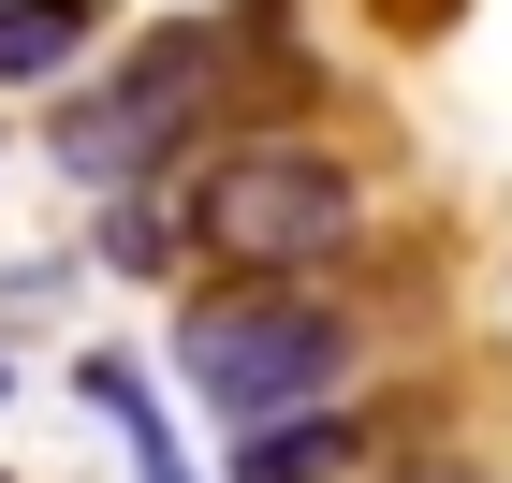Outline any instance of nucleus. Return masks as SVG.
Listing matches in <instances>:
<instances>
[{
	"label": "nucleus",
	"instance_id": "1",
	"mask_svg": "<svg viewBox=\"0 0 512 483\" xmlns=\"http://www.w3.org/2000/svg\"><path fill=\"white\" fill-rule=\"evenodd\" d=\"M352 235H366V176L337 147H308V132H235V147L176 191V249H205V264L249 279V293H293Z\"/></svg>",
	"mask_w": 512,
	"mask_h": 483
},
{
	"label": "nucleus",
	"instance_id": "2",
	"mask_svg": "<svg viewBox=\"0 0 512 483\" xmlns=\"http://www.w3.org/2000/svg\"><path fill=\"white\" fill-rule=\"evenodd\" d=\"M366 322L337 293H220V308L176 322V381L205 410H235V425H278V410H337L352 381Z\"/></svg>",
	"mask_w": 512,
	"mask_h": 483
},
{
	"label": "nucleus",
	"instance_id": "3",
	"mask_svg": "<svg viewBox=\"0 0 512 483\" xmlns=\"http://www.w3.org/2000/svg\"><path fill=\"white\" fill-rule=\"evenodd\" d=\"M205 74H220V30H147L118 59V88L59 103V176H74V191H132V176L205 118Z\"/></svg>",
	"mask_w": 512,
	"mask_h": 483
},
{
	"label": "nucleus",
	"instance_id": "4",
	"mask_svg": "<svg viewBox=\"0 0 512 483\" xmlns=\"http://www.w3.org/2000/svg\"><path fill=\"white\" fill-rule=\"evenodd\" d=\"M352 454H366L352 410H278V425H249V440H235V483H337Z\"/></svg>",
	"mask_w": 512,
	"mask_h": 483
},
{
	"label": "nucleus",
	"instance_id": "5",
	"mask_svg": "<svg viewBox=\"0 0 512 483\" xmlns=\"http://www.w3.org/2000/svg\"><path fill=\"white\" fill-rule=\"evenodd\" d=\"M88 30H103V0H0V88H44L74 74Z\"/></svg>",
	"mask_w": 512,
	"mask_h": 483
},
{
	"label": "nucleus",
	"instance_id": "6",
	"mask_svg": "<svg viewBox=\"0 0 512 483\" xmlns=\"http://www.w3.org/2000/svg\"><path fill=\"white\" fill-rule=\"evenodd\" d=\"M88 410H118V440H132V469H147V483H191V454L161 440V410H147V381H132L118 352H88Z\"/></svg>",
	"mask_w": 512,
	"mask_h": 483
},
{
	"label": "nucleus",
	"instance_id": "7",
	"mask_svg": "<svg viewBox=\"0 0 512 483\" xmlns=\"http://www.w3.org/2000/svg\"><path fill=\"white\" fill-rule=\"evenodd\" d=\"M103 264L161 279V264H176V205H118V220H103Z\"/></svg>",
	"mask_w": 512,
	"mask_h": 483
}]
</instances>
